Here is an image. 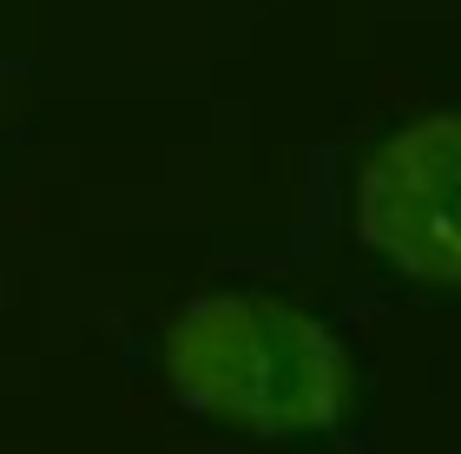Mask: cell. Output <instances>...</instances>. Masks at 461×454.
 Listing matches in <instances>:
<instances>
[{"label":"cell","mask_w":461,"mask_h":454,"mask_svg":"<svg viewBox=\"0 0 461 454\" xmlns=\"http://www.w3.org/2000/svg\"><path fill=\"white\" fill-rule=\"evenodd\" d=\"M152 362L178 415L258 448H317L363 415L356 343L270 290H198L172 303Z\"/></svg>","instance_id":"6da1fadb"},{"label":"cell","mask_w":461,"mask_h":454,"mask_svg":"<svg viewBox=\"0 0 461 454\" xmlns=\"http://www.w3.org/2000/svg\"><path fill=\"white\" fill-rule=\"evenodd\" d=\"M455 152L461 126L448 106L402 119L349 178V231L375 271L402 290L448 297L461 277L455 257Z\"/></svg>","instance_id":"7a4b0ae2"}]
</instances>
